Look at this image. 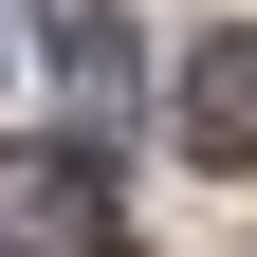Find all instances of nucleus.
Returning <instances> with one entry per match:
<instances>
[{"mask_svg": "<svg viewBox=\"0 0 257 257\" xmlns=\"http://www.w3.org/2000/svg\"><path fill=\"white\" fill-rule=\"evenodd\" d=\"M0 239L19 257H110V166L92 147H19L0 166Z\"/></svg>", "mask_w": 257, "mask_h": 257, "instance_id": "nucleus-1", "label": "nucleus"}, {"mask_svg": "<svg viewBox=\"0 0 257 257\" xmlns=\"http://www.w3.org/2000/svg\"><path fill=\"white\" fill-rule=\"evenodd\" d=\"M184 147H202V166H239V184H257V19H220V37L184 55Z\"/></svg>", "mask_w": 257, "mask_h": 257, "instance_id": "nucleus-2", "label": "nucleus"}, {"mask_svg": "<svg viewBox=\"0 0 257 257\" xmlns=\"http://www.w3.org/2000/svg\"><path fill=\"white\" fill-rule=\"evenodd\" d=\"M37 37H55L74 92H128V0H37Z\"/></svg>", "mask_w": 257, "mask_h": 257, "instance_id": "nucleus-3", "label": "nucleus"}]
</instances>
